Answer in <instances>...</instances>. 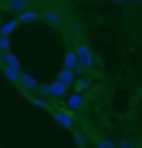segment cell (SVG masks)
Returning <instances> with one entry per match:
<instances>
[{
  "mask_svg": "<svg viewBox=\"0 0 142 148\" xmlns=\"http://www.w3.org/2000/svg\"><path fill=\"white\" fill-rule=\"evenodd\" d=\"M96 148H116V145L111 142V140H106V138H101L96 142Z\"/></svg>",
  "mask_w": 142,
  "mask_h": 148,
  "instance_id": "8",
  "label": "cell"
},
{
  "mask_svg": "<svg viewBox=\"0 0 142 148\" xmlns=\"http://www.w3.org/2000/svg\"><path fill=\"white\" fill-rule=\"evenodd\" d=\"M78 66V56H74L73 53H69L68 56H66V59H64V68L66 69H73Z\"/></svg>",
  "mask_w": 142,
  "mask_h": 148,
  "instance_id": "6",
  "label": "cell"
},
{
  "mask_svg": "<svg viewBox=\"0 0 142 148\" xmlns=\"http://www.w3.org/2000/svg\"><path fill=\"white\" fill-rule=\"evenodd\" d=\"M78 61H79V64H81L83 68H86V69L93 68L94 61H93V54H91V51H89L88 46H84V45L78 46Z\"/></svg>",
  "mask_w": 142,
  "mask_h": 148,
  "instance_id": "1",
  "label": "cell"
},
{
  "mask_svg": "<svg viewBox=\"0 0 142 148\" xmlns=\"http://www.w3.org/2000/svg\"><path fill=\"white\" fill-rule=\"evenodd\" d=\"M88 86V81H81L79 84H76V90H81L83 87H86Z\"/></svg>",
  "mask_w": 142,
  "mask_h": 148,
  "instance_id": "11",
  "label": "cell"
},
{
  "mask_svg": "<svg viewBox=\"0 0 142 148\" xmlns=\"http://www.w3.org/2000/svg\"><path fill=\"white\" fill-rule=\"evenodd\" d=\"M119 148H137V145L132 142V140H122Z\"/></svg>",
  "mask_w": 142,
  "mask_h": 148,
  "instance_id": "9",
  "label": "cell"
},
{
  "mask_svg": "<svg viewBox=\"0 0 142 148\" xmlns=\"http://www.w3.org/2000/svg\"><path fill=\"white\" fill-rule=\"evenodd\" d=\"M73 81H74V76H73V73H71V69L64 68L63 71L58 74V82H61V84H64V86L73 84Z\"/></svg>",
  "mask_w": 142,
  "mask_h": 148,
  "instance_id": "3",
  "label": "cell"
},
{
  "mask_svg": "<svg viewBox=\"0 0 142 148\" xmlns=\"http://www.w3.org/2000/svg\"><path fill=\"white\" fill-rule=\"evenodd\" d=\"M55 119L66 128H71L73 127V119L68 115V114H64V112H55Z\"/></svg>",
  "mask_w": 142,
  "mask_h": 148,
  "instance_id": "4",
  "label": "cell"
},
{
  "mask_svg": "<svg viewBox=\"0 0 142 148\" xmlns=\"http://www.w3.org/2000/svg\"><path fill=\"white\" fill-rule=\"evenodd\" d=\"M50 90H51L53 97H63V95H66V92H68V86L61 84V82H53V84H50Z\"/></svg>",
  "mask_w": 142,
  "mask_h": 148,
  "instance_id": "2",
  "label": "cell"
},
{
  "mask_svg": "<svg viewBox=\"0 0 142 148\" xmlns=\"http://www.w3.org/2000/svg\"><path fill=\"white\" fill-rule=\"evenodd\" d=\"M114 2H117V3H124V2H129V0H114Z\"/></svg>",
  "mask_w": 142,
  "mask_h": 148,
  "instance_id": "12",
  "label": "cell"
},
{
  "mask_svg": "<svg viewBox=\"0 0 142 148\" xmlns=\"http://www.w3.org/2000/svg\"><path fill=\"white\" fill-rule=\"evenodd\" d=\"M68 106L71 107V109H79V107L83 106V99H81V95H78V94H74L71 99H69V102H68Z\"/></svg>",
  "mask_w": 142,
  "mask_h": 148,
  "instance_id": "7",
  "label": "cell"
},
{
  "mask_svg": "<svg viewBox=\"0 0 142 148\" xmlns=\"http://www.w3.org/2000/svg\"><path fill=\"white\" fill-rule=\"evenodd\" d=\"M74 140L78 142V145H79V147H81V148H84V147H86V140H84V138L81 137V133L74 132Z\"/></svg>",
  "mask_w": 142,
  "mask_h": 148,
  "instance_id": "10",
  "label": "cell"
},
{
  "mask_svg": "<svg viewBox=\"0 0 142 148\" xmlns=\"http://www.w3.org/2000/svg\"><path fill=\"white\" fill-rule=\"evenodd\" d=\"M20 82H21V86H23V87H26V89H37V87H38L35 77L28 76V74H23V76H20Z\"/></svg>",
  "mask_w": 142,
  "mask_h": 148,
  "instance_id": "5",
  "label": "cell"
}]
</instances>
